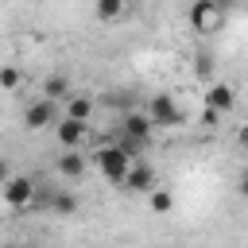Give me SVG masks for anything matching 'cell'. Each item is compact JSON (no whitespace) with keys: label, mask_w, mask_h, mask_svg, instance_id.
Masks as SVG:
<instances>
[{"label":"cell","mask_w":248,"mask_h":248,"mask_svg":"<svg viewBox=\"0 0 248 248\" xmlns=\"http://www.w3.org/2000/svg\"><path fill=\"white\" fill-rule=\"evenodd\" d=\"M120 190H128V194H155V190H159V178H155V170H151L143 159H136Z\"/></svg>","instance_id":"obj_8"},{"label":"cell","mask_w":248,"mask_h":248,"mask_svg":"<svg viewBox=\"0 0 248 248\" xmlns=\"http://www.w3.org/2000/svg\"><path fill=\"white\" fill-rule=\"evenodd\" d=\"M93 108H97V101H93L89 93H74V97L66 101L62 116H70V120H81V124H89V120H93Z\"/></svg>","instance_id":"obj_10"},{"label":"cell","mask_w":248,"mask_h":248,"mask_svg":"<svg viewBox=\"0 0 248 248\" xmlns=\"http://www.w3.org/2000/svg\"><path fill=\"white\" fill-rule=\"evenodd\" d=\"M62 116H58V105L54 101H46V97H39V101H31L27 108H23V124L31 128V132H43V128H54Z\"/></svg>","instance_id":"obj_6"},{"label":"cell","mask_w":248,"mask_h":248,"mask_svg":"<svg viewBox=\"0 0 248 248\" xmlns=\"http://www.w3.org/2000/svg\"><path fill=\"white\" fill-rule=\"evenodd\" d=\"M39 89H43V97H46V101H54V105L74 97V93H70V78H66V74H50V78H43V85H39Z\"/></svg>","instance_id":"obj_11"},{"label":"cell","mask_w":248,"mask_h":248,"mask_svg":"<svg viewBox=\"0 0 248 248\" xmlns=\"http://www.w3.org/2000/svg\"><path fill=\"white\" fill-rule=\"evenodd\" d=\"M147 116L155 120V128H178V124L186 120V112L174 105L170 93H155V97L147 101Z\"/></svg>","instance_id":"obj_5"},{"label":"cell","mask_w":248,"mask_h":248,"mask_svg":"<svg viewBox=\"0 0 248 248\" xmlns=\"http://www.w3.org/2000/svg\"><path fill=\"white\" fill-rule=\"evenodd\" d=\"M93 163H97V170L105 174V182H112V186H124V178H128V170H132V155L120 147V143H101L97 151H93Z\"/></svg>","instance_id":"obj_1"},{"label":"cell","mask_w":248,"mask_h":248,"mask_svg":"<svg viewBox=\"0 0 248 248\" xmlns=\"http://www.w3.org/2000/svg\"><path fill=\"white\" fill-rule=\"evenodd\" d=\"M236 190H240V198H248V167L236 174Z\"/></svg>","instance_id":"obj_17"},{"label":"cell","mask_w":248,"mask_h":248,"mask_svg":"<svg viewBox=\"0 0 248 248\" xmlns=\"http://www.w3.org/2000/svg\"><path fill=\"white\" fill-rule=\"evenodd\" d=\"M85 136H89V124H81V120L62 116V120L54 124V140H58V147H62V151H78V147L85 143Z\"/></svg>","instance_id":"obj_7"},{"label":"cell","mask_w":248,"mask_h":248,"mask_svg":"<svg viewBox=\"0 0 248 248\" xmlns=\"http://www.w3.org/2000/svg\"><path fill=\"white\" fill-rule=\"evenodd\" d=\"M35 198H39V186L31 182V174H8V178H4V202H8L12 209L35 205Z\"/></svg>","instance_id":"obj_4"},{"label":"cell","mask_w":248,"mask_h":248,"mask_svg":"<svg viewBox=\"0 0 248 248\" xmlns=\"http://www.w3.org/2000/svg\"><path fill=\"white\" fill-rule=\"evenodd\" d=\"M0 85L12 93V89L19 85V70H16V66H4V70H0Z\"/></svg>","instance_id":"obj_16"},{"label":"cell","mask_w":248,"mask_h":248,"mask_svg":"<svg viewBox=\"0 0 248 248\" xmlns=\"http://www.w3.org/2000/svg\"><path fill=\"white\" fill-rule=\"evenodd\" d=\"M120 136H124V140H132L136 147H147V143H151V136H155V120H151L147 112H140V108H128V112H124V120H120Z\"/></svg>","instance_id":"obj_3"},{"label":"cell","mask_w":248,"mask_h":248,"mask_svg":"<svg viewBox=\"0 0 248 248\" xmlns=\"http://www.w3.org/2000/svg\"><path fill=\"white\" fill-rule=\"evenodd\" d=\"M186 19H190V27H194L198 35H213V31H221V23H225V8H221L217 0H194V4L186 8Z\"/></svg>","instance_id":"obj_2"},{"label":"cell","mask_w":248,"mask_h":248,"mask_svg":"<svg viewBox=\"0 0 248 248\" xmlns=\"http://www.w3.org/2000/svg\"><path fill=\"white\" fill-rule=\"evenodd\" d=\"M147 205H151V213H155V217H167V213L174 209V194L159 186L155 194H147Z\"/></svg>","instance_id":"obj_13"},{"label":"cell","mask_w":248,"mask_h":248,"mask_svg":"<svg viewBox=\"0 0 248 248\" xmlns=\"http://www.w3.org/2000/svg\"><path fill=\"white\" fill-rule=\"evenodd\" d=\"M50 213H58V217H74V213H78V198H74L70 190H58V194L50 198Z\"/></svg>","instance_id":"obj_14"},{"label":"cell","mask_w":248,"mask_h":248,"mask_svg":"<svg viewBox=\"0 0 248 248\" xmlns=\"http://www.w3.org/2000/svg\"><path fill=\"white\" fill-rule=\"evenodd\" d=\"M236 143L248 151V124H240V128H236Z\"/></svg>","instance_id":"obj_18"},{"label":"cell","mask_w":248,"mask_h":248,"mask_svg":"<svg viewBox=\"0 0 248 248\" xmlns=\"http://www.w3.org/2000/svg\"><path fill=\"white\" fill-rule=\"evenodd\" d=\"M54 170H58L62 178H81V174H85V155H78V151H62V155L54 159Z\"/></svg>","instance_id":"obj_12"},{"label":"cell","mask_w":248,"mask_h":248,"mask_svg":"<svg viewBox=\"0 0 248 248\" xmlns=\"http://www.w3.org/2000/svg\"><path fill=\"white\" fill-rule=\"evenodd\" d=\"M124 12H128V8H124V0H97V4H93V16H97V19H105V23H108V19H120Z\"/></svg>","instance_id":"obj_15"},{"label":"cell","mask_w":248,"mask_h":248,"mask_svg":"<svg viewBox=\"0 0 248 248\" xmlns=\"http://www.w3.org/2000/svg\"><path fill=\"white\" fill-rule=\"evenodd\" d=\"M205 108H213L217 116L232 112V108H236V89H232L229 81H209V85H205Z\"/></svg>","instance_id":"obj_9"}]
</instances>
